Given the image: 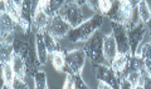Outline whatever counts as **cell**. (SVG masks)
I'll list each match as a JSON object with an SVG mask.
<instances>
[{
  "mask_svg": "<svg viewBox=\"0 0 151 89\" xmlns=\"http://www.w3.org/2000/svg\"><path fill=\"white\" fill-rule=\"evenodd\" d=\"M103 23V15L102 14H96L92 18L84 20L82 24L78 26L72 28L65 38L70 43H81V41H87L91 36L94 34V31L101 28Z\"/></svg>",
  "mask_w": 151,
  "mask_h": 89,
  "instance_id": "obj_1",
  "label": "cell"
},
{
  "mask_svg": "<svg viewBox=\"0 0 151 89\" xmlns=\"http://www.w3.org/2000/svg\"><path fill=\"white\" fill-rule=\"evenodd\" d=\"M135 8L131 5L129 0H115L112 1L111 10L107 13L111 21H116L120 24H124L126 26H130L132 24V18H134Z\"/></svg>",
  "mask_w": 151,
  "mask_h": 89,
  "instance_id": "obj_2",
  "label": "cell"
},
{
  "mask_svg": "<svg viewBox=\"0 0 151 89\" xmlns=\"http://www.w3.org/2000/svg\"><path fill=\"white\" fill-rule=\"evenodd\" d=\"M103 36L105 34L100 30H96L94 34L84 43L83 50L86 53V57L91 60L93 65L103 64L105 62V55H103Z\"/></svg>",
  "mask_w": 151,
  "mask_h": 89,
  "instance_id": "obj_3",
  "label": "cell"
},
{
  "mask_svg": "<svg viewBox=\"0 0 151 89\" xmlns=\"http://www.w3.org/2000/svg\"><path fill=\"white\" fill-rule=\"evenodd\" d=\"M81 8L82 6L78 5L76 0H65L62 8L59 9L58 14L65 21H68L72 28H76L84 21V15Z\"/></svg>",
  "mask_w": 151,
  "mask_h": 89,
  "instance_id": "obj_4",
  "label": "cell"
},
{
  "mask_svg": "<svg viewBox=\"0 0 151 89\" xmlns=\"http://www.w3.org/2000/svg\"><path fill=\"white\" fill-rule=\"evenodd\" d=\"M86 53L83 49H74L67 51L65 55V67L64 73L70 74H81L82 69L84 67V62H86Z\"/></svg>",
  "mask_w": 151,
  "mask_h": 89,
  "instance_id": "obj_5",
  "label": "cell"
},
{
  "mask_svg": "<svg viewBox=\"0 0 151 89\" xmlns=\"http://www.w3.org/2000/svg\"><path fill=\"white\" fill-rule=\"evenodd\" d=\"M146 30H147L146 24L141 20L135 23V24H131L130 26H127V34H129V41H130V55L137 54L140 43L144 39Z\"/></svg>",
  "mask_w": 151,
  "mask_h": 89,
  "instance_id": "obj_6",
  "label": "cell"
},
{
  "mask_svg": "<svg viewBox=\"0 0 151 89\" xmlns=\"http://www.w3.org/2000/svg\"><path fill=\"white\" fill-rule=\"evenodd\" d=\"M19 24L9 15V13L1 10L0 14V36L3 43H12L14 41V34L18 29Z\"/></svg>",
  "mask_w": 151,
  "mask_h": 89,
  "instance_id": "obj_7",
  "label": "cell"
},
{
  "mask_svg": "<svg viewBox=\"0 0 151 89\" xmlns=\"http://www.w3.org/2000/svg\"><path fill=\"white\" fill-rule=\"evenodd\" d=\"M112 34L115 36L116 44L119 53L121 54H130V41H129V34H127V26L124 24L116 21H111Z\"/></svg>",
  "mask_w": 151,
  "mask_h": 89,
  "instance_id": "obj_8",
  "label": "cell"
},
{
  "mask_svg": "<svg viewBox=\"0 0 151 89\" xmlns=\"http://www.w3.org/2000/svg\"><path fill=\"white\" fill-rule=\"evenodd\" d=\"M70 30H72V25H70L68 21H65L59 14H57V15L50 18L48 29H47V31L50 33L57 39L65 38Z\"/></svg>",
  "mask_w": 151,
  "mask_h": 89,
  "instance_id": "obj_9",
  "label": "cell"
},
{
  "mask_svg": "<svg viewBox=\"0 0 151 89\" xmlns=\"http://www.w3.org/2000/svg\"><path fill=\"white\" fill-rule=\"evenodd\" d=\"M94 72H96V78L98 80H103L108 83L112 87V89H120L119 87V75L111 67H107L105 64H96Z\"/></svg>",
  "mask_w": 151,
  "mask_h": 89,
  "instance_id": "obj_10",
  "label": "cell"
},
{
  "mask_svg": "<svg viewBox=\"0 0 151 89\" xmlns=\"http://www.w3.org/2000/svg\"><path fill=\"white\" fill-rule=\"evenodd\" d=\"M117 54H119V49H117L115 36H113V34H105V36H103V55H105V59L111 64Z\"/></svg>",
  "mask_w": 151,
  "mask_h": 89,
  "instance_id": "obj_11",
  "label": "cell"
},
{
  "mask_svg": "<svg viewBox=\"0 0 151 89\" xmlns=\"http://www.w3.org/2000/svg\"><path fill=\"white\" fill-rule=\"evenodd\" d=\"M50 18L47 15V13L43 9H38L34 18H33V26L35 29V33H44L48 29Z\"/></svg>",
  "mask_w": 151,
  "mask_h": 89,
  "instance_id": "obj_12",
  "label": "cell"
},
{
  "mask_svg": "<svg viewBox=\"0 0 151 89\" xmlns=\"http://www.w3.org/2000/svg\"><path fill=\"white\" fill-rule=\"evenodd\" d=\"M12 67L14 69V73H15L17 78L25 79L27 67H25V60L23 58V55L14 53L13 58H12Z\"/></svg>",
  "mask_w": 151,
  "mask_h": 89,
  "instance_id": "obj_13",
  "label": "cell"
},
{
  "mask_svg": "<svg viewBox=\"0 0 151 89\" xmlns=\"http://www.w3.org/2000/svg\"><path fill=\"white\" fill-rule=\"evenodd\" d=\"M35 45H37V53L38 58H39L42 65H44L48 60V49L44 43V36L43 33H35Z\"/></svg>",
  "mask_w": 151,
  "mask_h": 89,
  "instance_id": "obj_14",
  "label": "cell"
},
{
  "mask_svg": "<svg viewBox=\"0 0 151 89\" xmlns=\"http://www.w3.org/2000/svg\"><path fill=\"white\" fill-rule=\"evenodd\" d=\"M1 77H3V88H13V83L15 80V73L12 67V62L1 65Z\"/></svg>",
  "mask_w": 151,
  "mask_h": 89,
  "instance_id": "obj_15",
  "label": "cell"
},
{
  "mask_svg": "<svg viewBox=\"0 0 151 89\" xmlns=\"http://www.w3.org/2000/svg\"><path fill=\"white\" fill-rule=\"evenodd\" d=\"M129 55L130 54H121L119 53L115 57V59L112 60V63H111V68L115 70L116 74L119 77L121 75H124V73H125V69L127 67V62H129Z\"/></svg>",
  "mask_w": 151,
  "mask_h": 89,
  "instance_id": "obj_16",
  "label": "cell"
},
{
  "mask_svg": "<svg viewBox=\"0 0 151 89\" xmlns=\"http://www.w3.org/2000/svg\"><path fill=\"white\" fill-rule=\"evenodd\" d=\"M65 55H67V50L65 49H60L58 51L52 54V64H53L54 69L57 72L62 73L64 72V67H65Z\"/></svg>",
  "mask_w": 151,
  "mask_h": 89,
  "instance_id": "obj_17",
  "label": "cell"
},
{
  "mask_svg": "<svg viewBox=\"0 0 151 89\" xmlns=\"http://www.w3.org/2000/svg\"><path fill=\"white\" fill-rule=\"evenodd\" d=\"M14 55V46L12 43H3L0 44V64L4 65L5 63L12 62Z\"/></svg>",
  "mask_w": 151,
  "mask_h": 89,
  "instance_id": "obj_18",
  "label": "cell"
},
{
  "mask_svg": "<svg viewBox=\"0 0 151 89\" xmlns=\"http://www.w3.org/2000/svg\"><path fill=\"white\" fill-rule=\"evenodd\" d=\"M64 1L65 0H48L47 4L44 5V8H43V10L47 13V15H48L49 18H52V16H54V15L58 14L59 9L62 8Z\"/></svg>",
  "mask_w": 151,
  "mask_h": 89,
  "instance_id": "obj_19",
  "label": "cell"
},
{
  "mask_svg": "<svg viewBox=\"0 0 151 89\" xmlns=\"http://www.w3.org/2000/svg\"><path fill=\"white\" fill-rule=\"evenodd\" d=\"M43 36H44V43H45V46H47V49H48L49 54H53V53H55V51H58V50L62 49L59 46L58 41H57V38H54L50 33L44 31Z\"/></svg>",
  "mask_w": 151,
  "mask_h": 89,
  "instance_id": "obj_20",
  "label": "cell"
},
{
  "mask_svg": "<svg viewBox=\"0 0 151 89\" xmlns=\"http://www.w3.org/2000/svg\"><path fill=\"white\" fill-rule=\"evenodd\" d=\"M137 10H139V16L140 20L144 21L145 24L151 20V9L149 8V4L146 0H141L137 5Z\"/></svg>",
  "mask_w": 151,
  "mask_h": 89,
  "instance_id": "obj_21",
  "label": "cell"
},
{
  "mask_svg": "<svg viewBox=\"0 0 151 89\" xmlns=\"http://www.w3.org/2000/svg\"><path fill=\"white\" fill-rule=\"evenodd\" d=\"M34 87L37 89H47L48 84H47V75L43 70H38L34 75Z\"/></svg>",
  "mask_w": 151,
  "mask_h": 89,
  "instance_id": "obj_22",
  "label": "cell"
},
{
  "mask_svg": "<svg viewBox=\"0 0 151 89\" xmlns=\"http://www.w3.org/2000/svg\"><path fill=\"white\" fill-rule=\"evenodd\" d=\"M139 88L151 89V75H150L147 72H146V69H144V70H142V73H141V78H140Z\"/></svg>",
  "mask_w": 151,
  "mask_h": 89,
  "instance_id": "obj_23",
  "label": "cell"
},
{
  "mask_svg": "<svg viewBox=\"0 0 151 89\" xmlns=\"http://www.w3.org/2000/svg\"><path fill=\"white\" fill-rule=\"evenodd\" d=\"M137 55H140L142 59H150L151 60V40L149 43L144 44L137 50Z\"/></svg>",
  "mask_w": 151,
  "mask_h": 89,
  "instance_id": "obj_24",
  "label": "cell"
},
{
  "mask_svg": "<svg viewBox=\"0 0 151 89\" xmlns=\"http://www.w3.org/2000/svg\"><path fill=\"white\" fill-rule=\"evenodd\" d=\"M111 6H112V0H100L98 10H100L102 15L105 16V15H107V13L111 10Z\"/></svg>",
  "mask_w": 151,
  "mask_h": 89,
  "instance_id": "obj_25",
  "label": "cell"
},
{
  "mask_svg": "<svg viewBox=\"0 0 151 89\" xmlns=\"http://www.w3.org/2000/svg\"><path fill=\"white\" fill-rule=\"evenodd\" d=\"M88 85L83 82L81 74H74V89H87Z\"/></svg>",
  "mask_w": 151,
  "mask_h": 89,
  "instance_id": "obj_26",
  "label": "cell"
},
{
  "mask_svg": "<svg viewBox=\"0 0 151 89\" xmlns=\"http://www.w3.org/2000/svg\"><path fill=\"white\" fill-rule=\"evenodd\" d=\"M28 88H29V85L27 84L25 79L15 77V80H14V83H13V89H28Z\"/></svg>",
  "mask_w": 151,
  "mask_h": 89,
  "instance_id": "obj_27",
  "label": "cell"
},
{
  "mask_svg": "<svg viewBox=\"0 0 151 89\" xmlns=\"http://www.w3.org/2000/svg\"><path fill=\"white\" fill-rule=\"evenodd\" d=\"M119 87H120V89H134L132 84L125 75L119 77Z\"/></svg>",
  "mask_w": 151,
  "mask_h": 89,
  "instance_id": "obj_28",
  "label": "cell"
},
{
  "mask_svg": "<svg viewBox=\"0 0 151 89\" xmlns=\"http://www.w3.org/2000/svg\"><path fill=\"white\" fill-rule=\"evenodd\" d=\"M64 89H74V74H67V78H65V83L63 85Z\"/></svg>",
  "mask_w": 151,
  "mask_h": 89,
  "instance_id": "obj_29",
  "label": "cell"
},
{
  "mask_svg": "<svg viewBox=\"0 0 151 89\" xmlns=\"http://www.w3.org/2000/svg\"><path fill=\"white\" fill-rule=\"evenodd\" d=\"M86 4L89 6V9L93 11L98 10V4H100V0H86Z\"/></svg>",
  "mask_w": 151,
  "mask_h": 89,
  "instance_id": "obj_30",
  "label": "cell"
},
{
  "mask_svg": "<svg viewBox=\"0 0 151 89\" xmlns=\"http://www.w3.org/2000/svg\"><path fill=\"white\" fill-rule=\"evenodd\" d=\"M98 88L100 89H112V87L110 85V84L103 82V80H100V83H98Z\"/></svg>",
  "mask_w": 151,
  "mask_h": 89,
  "instance_id": "obj_31",
  "label": "cell"
},
{
  "mask_svg": "<svg viewBox=\"0 0 151 89\" xmlns=\"http://www.w3.org/2000/svg\"><path fill=\"white\" fill-rule=\"evenodd\" d=\"M145 60V69L150 75H151V60L150 59H144Z\"/></svg>",
  "mask_w": 151,
  "mask_h": 89,
  "instance_id": "obj_32",
  "label": "cell"
},
{
  "mask_svg": "<svg viewBox=\"0 0 151 89\" xmlns=\"http://www.w3.org/2000/svg\"><path fill=\"white\" fill-rule=\"evenodd\" d=\"M129 1H130V4H131V5H132V6H134V8L136 9V8H137V5H139V3L141 1V0H129Z\"/></svg>",
  "mask_w": 151,
  "mask_h": 89,
  "instance_id": "obj_33",
  "label": "cell"
},
{
  "mask_svg": "<svg viewBox=\"0 0 151 89\" xmlns=\"http://www.w3.org/2000/svg\"><path fill=\"white\" fill-rule=\"evenodd\" d=\"M76 1H77V4L78 5H81V6H83L84 4H86V0H76Z\"/></svg>",
  "mask_w": 151,
  "mask_h": 89,
  "instance_id": "obj_34",
  "label": "cell"
},
{
  "mask_svg": "<svg viewBox=\"0 0 151 89\" xmlns=\"http://www.w3.org/2000/svg\"><path fill=\"white\" fill-rule=\"evenodd\" d=\"M15 1H17V4H18V5L22 8V3H23V0H15Z\"/></svg>",
  "mask_w": 151,
  "mask_h": 89,
  "instance_id": "obj_35",
  "label": "cell"
}]
</instances>
